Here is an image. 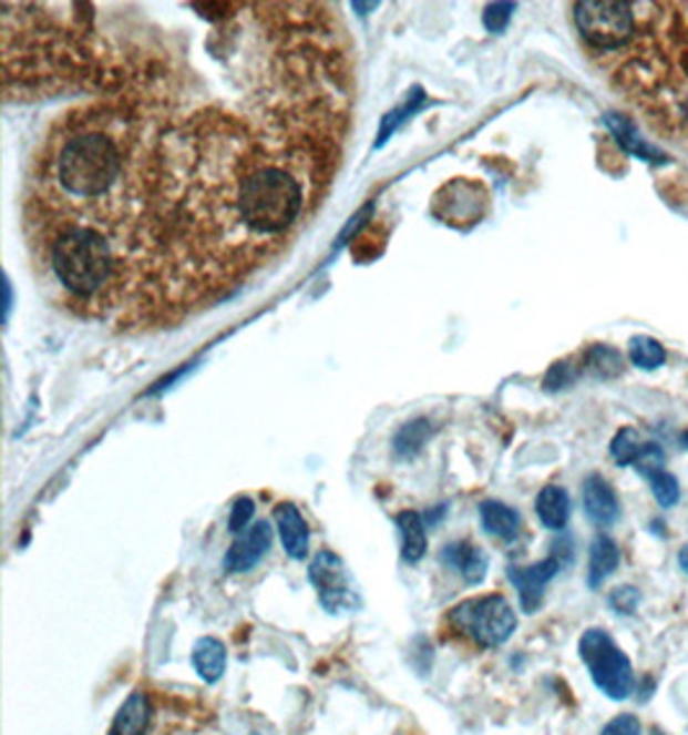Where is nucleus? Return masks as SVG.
Masks as SVG:
<instances>
[{
    "label": "nucleus",
    "instance_id": "nucleus-9",
    "mask_svg": "<svg viewBox=\"0 0 688 735\" xmlns=\"http://www.w3.org/2000/svg\"><path fill=\"white\" fill-rule=\"evenodd\" d=\"M559 558H547V560H540V563L534 565H526V568H509V579L513 586L518 591V599H521V610L526 614H534L540 610L542 599H544V589H547V583L555 579L559 573Z\"/></svg>",
    "mask_w": 688,
    "mask_h": 735
},
{
    "label": "nucleus",
    "instance_id": "nucleus-28",
    "mask_svg": "<svg viewBox=\"0 0 688 735\" xmlns=\"http://www.w3.org/2000/svg\"><path fill=\"white\" fill-rule=\"evenodd\" d=\"M639 602H643V594H639V589L635 586H619L612 591V596H608V606L616 614H635Z\"/></svg>",
    "mask_w": 688,
    "mask_h": 735
},
{
    "label": "nucleus",
    "instance_id": "nucleus-8",
    "mask_svg": "<svg viewBox=\"0 0 688 735\" xmlns=\"http://www.w3.org/2000/svg\"><path fill=\"white\" fill-rule=\"evenodd\" d=\"M274 542V529L268 527V521H258L253 524L248 532L237 534V540L229 544L225 555V571L229 573H248L256 568Z\"/></svg>",
    "mask_w": 688,
    "mask_h": 735
},
{
    "label": "nucleus",
    "instance_id": "nucleus-3",
    "mask_svg": "<svg viewBox=\"0 0 688 735\" xmlns=\"http://www.w3.org/2000/svg\"><path fill=\"white\" fill-rule=\"evenodd\" d=\"M315 173L312 157H289V147H268L256 140L237 188V212L260 261L271 258L310 212Z\"/></svg>",
    "mask_w": 688,
    "mask_h": 735
},
{
    "label": "nucleus",
    "instance_id": "nucleus-15",
    "mask_svg": "<svg viewBox=\"0 0 688 735\" xmlns=\"http://www.w3.org/2000/svg\"><path fill=\"white\" fill-rule=\"evenodd\" d=\"M192 659H194L196 674H199L207 684H215V682H219V678H223L225 668H227V651L217 637H199V640H196Z\"/></svg>",
    "mask_w": 688,
    "mask_h": 735
},
{
    "label": "nucleus",
    "instance_id": "nucleus-7",
    "mask_svg": "<svg viewBox=\"0 0 688 735\" xmlns=\"http://www.w3.org/2000/svg\"><path fill=\"white\" fill-rule=\"evenodd\" d=\"M310 583L315 591H318L320 604L326 606L330 614L356 612L361 606L359 591L353 589L348 568L336 552L322 550L315 555L310 565Z\"/></svg>",
    "mask_w": 688,
    "mask_h": 735
},
{
    "label": "nucleus",
    "instance_id": "nucleus-31",
    "mask_svg": "<svg viewBox=\"0 0 688 735\" xmlns=\"http://www.w3.org/2000/svg\"><path fill=\"white\" fill-rule=\"evenodd\" d=\"M600 735H643V725L635 715H616L612 723L606 725Z\"/></svg>",
    "mask_w": 688,
    "mask_h": 735
},
{
    "label": "nucleus",
    "instance_id": "nucleus-19",
    "mask_svg": "<svg viewBox=\"0 0 688 735\" xmlns=\"http://www.w3.org/2000/svg\"><path fill=\"white\" fill-rule=\"evenodd\" d=\"M398 529H400V542H402V558L408 563H418L429 550V540H425V527L423 519L413 511L398 513Z\"/></svg>",
    "mask_w": 688,
    "mask_h": 735
},
{
    "label": "nucleus",
    "instance_id": "nucleus-10",
    "mask_svg": "<svg viewBox=\"0 0 688 735\" xmlns=\"http://www.w3.org/2000/svg\"><path fill=\"white\" fill-rule=\"evenodd\" d=\"M604 124L608 126V132H612V137L619 142V147L624 150L627 155H635L639 161H647V163H655V165H663L668 163V155L663 153L653 145V142H647L639 130L635 126V122L627 120L624 114H616V112H606L604 114Z\"/></svg>",
    "mask_w": 688,
    "mask_h": 735
},
{
    "label": "nucleus",
    "instance_id": "nucleus-6",
    "mask_svg": "<svg viewBox=\"0 0 688 735\" xmlns=\"http://www.w3.org/2000/svg\"><path fill=\"white\" fill-rule=\"evenodd\" d=\"M575 23L585 42L596 50H616L635 34L631 6L616 0H583L575 6Z\"/></svg>",
    "mask_w": 688,
    "mask_h": 735
},
{
    "label": "nucleus",
    "instance_id": "nucleus-21",
    "mask_svg": "<svg viewBox=\"0 0 688 735\" xmlns=\"http://www.w3.org/2000/svg\"><path fill=\"white\" fill-rule=\"evenodd\" d=\"M629 359L635 367L653 371V369L666 365V349H663V344L658 341V338L635 336L629 341Z\"/></svg>",
    "mask_w": 688,
    "mask_h": 735
},
{
    "label": "nucleus",
    "instance_id": "nucleus-30",
    "mask_svg": "<svg viewBox=\"0 0 688 735\" xmlns=\"http://www.w3.org/2000/svg\"><path fill=\"white\" fill-rule=\"evenodd\" d=\"M253 511H256V506H253L250 498H237V501L233 503V513H229V532L240 534L243 529H248Z\"/></svg>",
    "mask_w": 688,
    "mask_h": 735
},
{
    "label": "nucleus",
    "instance_id": "nucleus-4",
    "mask_svg": "<svg viewBox=\"0 0 688 735\" xmlns=\"http://www.w3.org/2000/svg\"><path fill=\"white\" fill-rule=\"evenodd\" d=\"M581 659L591 671L593 684L608 700H627L635 692L631 661L606 630H588L581 637Z\"/></svg>",
    "mask_w": 688,
    "mask_h": 735
},
{
    "label": "nucleus",
    "instance_id": "nucleus-34",
    "mask_svg": "<svg viewBox=\"0 0 688 735\" xmlns=\"http://www.w3.org/2000/svg\"><path fill=\"white\" fill-rule=\"evenodd\" d=\"M681 441H684V447H688V429L681 433Z\"/></svg>",
    "mask_w": 688,
    "mask_h": 735
},
{
    "label": "nucleus",
    "instance_id": "nucleus-12",
    "mask_svg": "<svg viewBox=\"0 0 688 735\" xmlns=\"http://www.w3.org/2000/svg\"><path fill=\"white\" fill-rule=\"evenodd\" d=\"M274 521H276V532H279V537H281V544H284V550H287V555L295 560H305L307 548H310V529H307L302 513H299L297 506L279 503L274 509Z\"/></svg>",
    "mask_w": 688,
    "mask_h": 735
},
{
    "label": "nucleus",
    "instance_id": "nucleus-13",
    "mask_svg": "<svg viewBox=\"0 0 688 735\" xmlns=\"http://www.w3.org/2000/svg\"><path fill=\"white\" fill-rule=\"evenodd\" d=\"M441 560H444L452 571L462 575L470 586H478L487 573V555L478 548V544L470 542L449 544V548H444V552H441Z\"/></svg>",
    "mask_w": 688,
    "mask_h": 735
},
{
    "label": "nucleus",
    "instance_id": "nucleus-1",
    "mask_svg": "<svg viewBox=\"0 0 688 735\" xmlns=\"http://www.w3.org/2000/svg\"><path fill=\"white\" fill-rule=\"evenodd\" d=\"M161 134L137 109L81 106L62 116L34 157L27 188V231L91 225L124 241L153 276L147 207Z\"/></svg>",
    "mask_w": 688,
    "mask_h": 735
},
{
    "label": "nucleus",
    "instance_id": "nucleus-18",
    "mask_svg": "<svg viewBox=\"0 0 688 735\" xmlns=\"http://www.w3.org/2000/svg\"><path fill=\"white\" fill-rule=\"evenodd\" d=\"M619 548L612 537L598 534L591 544V563H588V586L598 589L608 575H612L616 568H619Z\"/></svg>",
    "mask_w": 688,
    "mask_h": 735
},
{
    "label": "nucleus",
    "instance_id": "nucleus-14",
    "mask_svg": "<svg viewBox=\"0 0 688 735\" xmlns=\"http://www.w3.org/2000/svg\"><path fill=\"white\" fill-rule=\"evenodd\" d=\"M153 705L145 692H132L114 717L109 735H147Z\"/></svg>",
    "mask_w": 688,
    "mask_h": 735
},
{
    "label": "nucleus",
    "instance_id": "nucleus-25",
    "mask_svg": "<svg viewBox=\"0 0 688 735\" xmlns=\"http://www.w3.org/2000/svg\"><path fill=\"white\" fill-rule=\"evenodd\" d=\"M647 483H650L655 501H658L663 509H674V506L681 501V486H678V480L670 476V472H655V476L647 478Z\"/></svg>",
    "mask_w": 688,
    "mask_h": 735
},
{
    "label": "nucleus",
    "instance_id": "nucleus-11",
    "mask_svg": "<svg viewBox=\"0 0 688 735\" xmlns=\"http://www.w3.org/2000/svg\"><path fill=\"white\" fill-rule=\"evenodd\" d=\"M583 506L588 519L596 527H612L619 519V498H616L614 488L608 480L600 476H588L583 483Z\"/></svg>",
    "mask_w": 688,
    "mask_h": 735
},
{
    "label": "nucleus",
    "instance_id": "nucleus-33",
    "mask_svg": "<svg viewBox=\"0 0 688 735\" xmlns=\"http://www.w3.org/2000/svg\"><path fill=\"white\" fill-rule=\"evenodd\" d=\"M353 11H374L377 3H351Z\"/></svg>",
    "mask_w": 688,
    "mask_h": 735
},
{
    "label": "nucleus",
    "instance_id": "nucleus-32",
    "mask_svg": "<svg viewBox=\"0 0 688 735\" xmlns=\"http://www.w3.org/2000/svg\"><path fill=\"white\" fill-rule=\"evenodd\" d=\"M678 565H681L684 571H686V575H688V544H686V548L681 552H678Z\"/></svg>",
    "mask_w": 688,
    "mask_h": 735
},
{
    "label": "nucleus",
    "instance_id": "nucleus-17",
    "mask_svg": "<svg viewBox=\"0 0 688 735\" xmlns=\"http://www.w3.org/2000/svg\"><path fill=\"white\" fill-rule=\"evenodd\" d=\"M480 519L487 534L497 537V540H516L521 532V517L516 509L505 506L501 501H485L480 506Z\"/></svg>",
    "mask_w": 688,
    "mask_h": 735
},
{
    "label": "nucleus",
    "instance_id": "nucleus-23",
    "mask_svg": "<svg viewBox=\"0 0 688 735\" xmlns=\"http://www.w3.org/2000/svg\"><path fill=\"white\" fill-rule=\"evenodd\" d=\"M647 441H643L639 437L637 429H622L616 431V437L612 439V457L616 465H622V468H629V465H635L639 460V455H643Z\"/></svg>",
    "mask_w": 688,
    "mask_h": 735
},
{
    "label": "nucleus",
    "instance_id": "nucleus-5",
    "mask_svg": "<svg viewBox=\"0 0 688 735\" xmlns=\"http://www.w3.org/2000/svg\"><path fill=\"white\" fill-rule=\"evenodd\" d=\"M452 624L482 647L509 643L516 632V612L503 596H480L452 610Z\"/></svg>",
    "mask_w": 688,
    "mask_h": 735
},
{
    "label": "nucleus",
    "instance_id": "nucleus-22",
    "mask_svg": "<svg viewBox=\"0 0 688 735\" xmlns=\"http://www.w3.org/2000/svg\"><path fill=\"white\" fill-rule=\"evenodd\" d=\"M423 101H425L423 91H421V89H415V93H410L405 104H400L398 109H392V112L387 114L384 120H382V126H379V140H377V147H382L384 142L390 140L392 134L400 130V124H405V122L410 120V116H413V114L418 112V109L423 106Z\"/></svg>",
    "mask_w": 688,
    "mask_h": 735
},
{
    "label": "nucleus",
    "instance_id": "nucleus-24",
    "mask_svg": "<svg viewBox=\"0 0 688 735\" xmlns=\"http://www.w3.org/2000/svg\"><path fill=\"white\" fill-rule=\"evenodd\" d=\"M431 423L425 421V418H418V421H410L402 426L398 431V437H394V452L408 457V455H415L418 449H421L425 441L431 439Z\"/></svg>",
    "mask_w": 688,
    "mask_h": 735
},
{
    "label": "nucleus",
    "instance_id": "nucleus-29",
    "mask_svg": "<svg viewBox=\"0 0 688 735\" xmlns=\"http://www.w3.org/2000/svg\"><path fill=\"white\" fill-rule=\"evenodd\" d=\"M577 371L573 369L571 361H557V365H552V369L547 371V377H544V387H547L550 392L555 390H563V387H571L575 382Z\"/></svg>",
    "mask_w": 688,
    "mask_h": 735
},
{
    "label": "nucleus",
    "instance_id": "nucleus-20",
    "mask_svg": "<svg viewBox=\"0 0 688 735\" xmlns=\"http://www.w3.org/2000/svg\"><path fill=\"white\" fill-rule=\"evenodd\" d=\"M624 369V357L614 346L596 344L583 354V371L596 379H614L619 377Z\"/></svg>",
    "mask_w": 688,
    "mask_h": 735
},
{
    "label": "nucleus",
    "instance_id": "nucleus-27",
    "mask_svg": "<svg viewBox=\"0 0 688 735\" xmlns=\"http://www.w3.org/2000/svg\"><path fill=\"white\" fill-rule=\"evenodd\" d=\"M635 468L639 476L650 478V476H655V472L666 470V455H663V449L655 445V441H647L643 455H639V460L635 462Z\"/></svg>",
    "mask_w": 688,
    "mask_h": 735
},
{
    "label": "nucleus",
    "instance_id": "nucleus-2",
    "mask_svg": "<svg viewBox=\"0 0 688 735\" xmlns=\"http://www.w3.org/2000/svg\"><path fill=\"white\" fill-rule=\"evenodd\" d=\"M27 233L39 264L83 313L109 315L124 305L155 310L145 268L124 241L91 225H47Z\"/></svg>",
    "mask_w": 688,
    "mask_h": 735
},
{
    "label": "nucleus",
    "instance_id": "nucleus-26",
    "mask_svg": "<svg viewBox=\"0 0 688 735\" xmlns=\"http://www.w3.org/2000/svg\"><path fill=\"white\" fill-rule=\"evenodd\" d=\"M513 11H516V3H490L482 13V23L490 34H501L509 27Z\"/></svg>",
    "mask_w": 688,
    "mask_h": 735
},
{
    "label": "nucleus",
    "instance_id": "nucleus-16",
    "mask_svg": "<svg viewBox=\"0 0 688 735\" xmlns=\"http://www.w3.org/2000/svg\"><path fill=\"white\" fill-rule=\"evenodd\" d=\"M536 517L552 532L565 529L567 519H571V496H567V490L559 486L542 488V493L536 496Z\"/></svg>",
    "mask_w": 688,
    "mask_h": 735
}]
</instances>
